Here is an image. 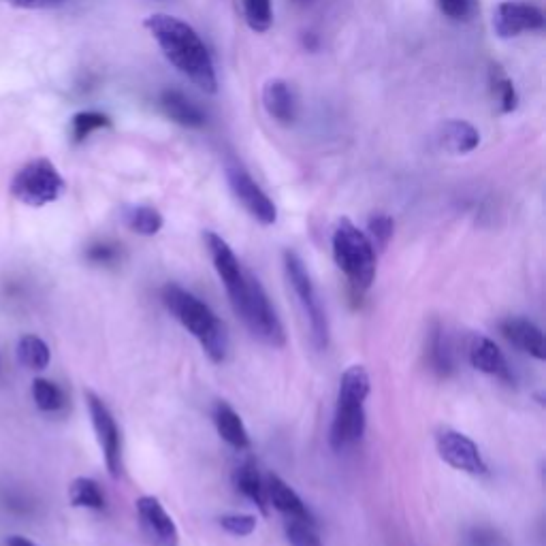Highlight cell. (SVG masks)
Here are the masks:
<instances>
[{
  "label": "cell",
  "mask_w": 546,
  "mask_h": 546,
  "mask_svg": "<svg viewBox=\"0 0 546 546\" xmlns=\"http://www.w3.org/2000/svg\"><path fill=\"white\" fill-rule=\"evenodd\" d=\"M143 26L163 50L165 58L188 82L195 84L205 94L218 92L214 58L195 28L169 13H154L146 18Z\"/></svg>",
  "instance_id": "obj_1"
},
{
  "label": "cell",
  "mask_w": 546,
  "mask_h": 546,
  "mask_svg": "<svg viewBox=\"0 0 546 546\" xmlns=\"http://www.w3.org/2000/svg\"><path fill=\"white\" fill-rule=\"evenodd\" d=\"M163 303L178 323L197 337L205 355L214 363H222L229 352V335L222 320L199 297L184 291L178 284L163 288Z\"/></svg>",
  "instance_id": "obj_2"
},
{
  "label": "cell",
  "mask_w": 546,
  "mask_h": 546,
  "mask_svg": "<svg viewBox=\"0 0 546 546\" xmlns=\"http://www.w3.org/2000/svg\"><path fill=\"white\" fill-rule=\"evenodd\" d=\"M369 389H372V384H369V374L363 365H350L342 374L329 436L333 451H344L363 438L367 425L365 399Z\"/></svg>",
  "instance_id": "obj_3"
},
{
  "label": "cell",
  "mask_w": 546,
  "mask_h": 546,
  "mask_svg": "<svg viewBox=\"0 0 546 546\" xmlns=\"http://www.w3.org/2000/svg\"><path fill=\"white\" fill-rule=\"evenodd\" d=\"M235 314L244 320L254 337L267 346L282 348L286 344V333L280 323L276 310L271 308V301L265 293L263 284L256 280L252 273L246 271L244 282L229 293Z\"/></svg>",
  "instance_id": "obj_4"
},
{
  "label": "cell",
  "mask_w": 546,
  "mask_h": 546,
  "mask_svg": "<svg viewBox=\"0 0 546 546\" xmlns=\"http://www.w3.org/2000/svg\"><path fill=\"white\" fill-rule=\"evenodd\" d=\"M331 244L335 265L355 286V291H367L376 278V248L369 237L348 218H342L333 231Z\"/></svg>",
  "instance_id": "obj_5"
},
{
  "label": "cell",
  "mask_w": 546,
  "mask_h": 546,
  "mask_svg": "<svg viewBox=\"0 0 546 546\" xmlns=\"http://www.w3.org/2000/svg\"><path fill=\"white\" fill-rule=\"evenodd\" d=\"M64 188L67 184L52 160L35 158L13 175L11 195L24 205L43 207L58 201Z\"/></svg>",
  "instance_id": "obj_6"
},
{
  "label": "cell",
  "mask_w": 546,
  "mask_h": 546,
  "mask_svg": "<svg viewBox=\"0 0 546 546\" xmlns=\"http://www.w3.org/2000/svg\"><path fill=\"white\" fill-rule=\"evenodd\" d=\"M284 269H286V278L291 282L295 295L299 297L301 308L310 320V329H312V337L316 348H327L329 344V323L323 305L318 301L316 288L312 284V278L308 269H305L301 256L293 250L284 252Z\"/></svg>",
  "instance_id": "obj_7"
},
{
  "label": "cell",
  "mask_w": 546,
  "mask_h": 546,
  "mask_svg": "<svg viewBox=\"0 0 546 546\" xmlns=\"http://www.w3.org/2000/svg\"><path fill=\"white\" fill-rule=\"evenodd\" d=\"M86 404H88L96 440H99L101 444L107 470L111 476L118 478L122 472V438H120V429L116 425L114 414H111V410L105 406V401L99 395H94L92 391L86 393Z\"/></svg>",
  "instance_id": "obj_8"
},
{
  "label": "cell",
  "mask_w": 546,
  "mask_h": 546,
  "mask_svg": "<svg viewBox=\"0 0 546 546\" xmlns=\"http://www.w3.org/2000/svg\"><path fill=\"white\" fill-rule=\"evenodd\" d=\"M227 182L235 199L242 203L244 210L256 220L271 227L278 220V207L269 199L267 192L252 180V175L242 167L227 169Z\"/></svg>",
  "instance_id": "obj_9"
},
{
  "label": "cell",
  "mask_w": 546,
  "mask_h": 546,
  "mask_svg": "<svg viewBox=\"0 0 546 546\" xmlns=\"http://www.w3.org/2000/svg\"><path fill=\"white\" fill-rule=\"evenodd\" d=\"M544 24L542 9L527 0H504L493 13L495 35L502 39H515L523 32H540Z\"/></svg>",
  "instance_id": "obj_10"
},
{
  "label": "cell",
  "mask_w": 546,
  "mask_h": 546,
  "mask_svg": "<svg viewBox=\"0 0 546 546\" xmlns=\"http://www.w3.org/2000/svg\"><path fill=\"white\" fill-rule=\"evenodd\" d=\"M436 446L440 459L451 465V468L474 476L487 472V463L483 455H480V448L465 433L455 429H442L436 438Z\"/></svg>",
  "instance_id": "obj_11"
},
{
  "label": "cell",
  "mask_w": 546,
  "mask_h": 546,
  "mask_svg": "<svg viewBox=\"0 0 546 546\" xmlns=\"http://www.w3.org/2000/svg\"><path fill=\"white\" fill-rule=\"evenodd\" d=\"M137 517L141 534L146 536L150 546H180L178 525L173 523L169 512L156 497L143 495L137 500Z\"/></svg>",
  "instance_id": "obj_12"
},
{
  "label": "cell",
  "mask_w": 546,
  "mask_h": 546,
  "mask_svg": "<svg viewBox=\"0 0 546 546\" xmlns=\"http://www.w3.org/2000/svg\"><path fill=\"white\" fill-rule=\"evenodd\" d=\"M203 239H205L207 252H210V256H212V263H214V267L218 271V276H220L224 288H227V293H233L235 288H239V284L244 282L246 269L242 267V263H239L235 252L231 250V246L224 242V239L218 233L205 231Z\"/></svg>",
  "instance_id": "obj_13"
},
{
  "label": "cell",
  "mask_w": 546,
  "mask_h": 546,
  "mask_svg": "<svg viewBox=\"0 0 546 546\" xmlns=\"http://www.w3.org/2000/svg\"><path fill=\"white\" fill-rule=\"evenodd\" d=\"M263 107L271 120L278 124H293L299 114L297 94L284 79H269L263 86Z\"/></svg>",
  "instance_id": "obj_14"
},
{
  "label": "cell",
  "mask_w": 546,
  "mask_h": 546,
  "mask_svg": "<svg viewBox=\"0 0 546 546\" xmlns=\"http://www.w3.org/2000/svg\"><path fill=\"white\" fill-rule=\"evenodd\" d=\"M502 335L510 344H515L525 355L534 357L538 361L546 359V344H544V333L540 327H536L532 320L525 318H508L500 325Z\"/></svg>",
  "instance_id": "obj_15"
},
{
  "label": "cell",
  "mask_w": 546,
  "mask_h": 546,
  "mask_svg": "<svg viewBox=\"0 0 546 546\" xmlns=\"http://www.w3.org/2000/svg\"><path fill=\"white\" fill-rule=\"evenodd\" d=\"M160 109H163V114L184 128H203L205 126V114L203 109L188 99V96L180 90H163L160 92L158 99Z\"/></svg>",
  "instance_id": "obj_16"
},
{
  "label": "cell",
  "mask_w": 546,
  "mask_h": 546,
  "mask_svg": "<svg viewBox=\"0 0 546 546\" xmlns=\"http://www.w3.org/2000/svg\"><path fill=\"white\" fill-rule=\"evenodd\" d=\"M265 493L269 504L280 510L282 515H286V519H301V521H310L314 523L310 510L305 508L303 500L297 495V491L293 487H288L284 480L276 474L267 476V485H265Z\"/></svg>",
  "instance_id": "obj_17"
},
{
  "label": "cell",
  "mask_w": 546,
  "mask_h": 546,
  "mask_svg": "<svg viewBox=\"0 0 546 546\" xmlns=\"http://www.w3.org/2000/svg\"><path fill=\"white\" fill-rule=\"evenodd\" d=\"M470 363L474 369L495 378L502 380H512L508 361L504 357V352L497 348V344L489 337H474L470 344Z\"/></svg>",
  "instance_id": "obj_18"
},
{
  "label": "cell",
  "mask_w": 546,
  "mask_h": 546,
  "mask_svg": "<svg viewBox=\"0 0 546 546\" xmlns=\"http://www.w3.org/2000/svg\"><path fill=\"white\" fill-rule=\"evenodd\" d=\"M214 425L218 429V436L233 446L235 451H248L250 448V436L248 429L239 416L227 401H218L214 406Z\"/></svg>",
  "instance_id": "obj_19"
},
{
  "label": "cell",
  "mask_w": 546,
  "mask_h": 546,
  "mask_svg": "<svg viewBox=\"0 0 546 546\" xmlns=\"http://www.w3.org/2000/svg\"><path fill=\"white\" fill-rule=\"evenodd\" d=\"M440 146L453 154H470L480 146V133L465 120H448L440 126Z\"/></svg>",
  "instance_id": "obj_20"
},
{
  "label": "cell",
  "mask_w": 546,
  "mask_h": 546,
  "mask_svg": "<svg viewBox=\"0 0 546 546\" xmlns=\"http://www.w3.org/2000/svg\"><path fill=\"white\" fill-rule=\"evenodd\" d=\"M233 483L239 493H244L248 500L263 512V515H267V493H265V485L259 472H256L254 461H246L239 465V468L235 470Z\"/></svg>",
  "instance_id": "obj_21"
},
{
  "label": "cell",
  "mask_w": 546,
  "mask_h": 546,
  "mask_svg": "<svg viewBox=\"0 0 546 546\" xmlns=\"http://www.w3.org/2000/svg\"><path fill=\"white\" fill-rule=\"evenodd\" d=\"M124 222H126V227L131 229L133 233L143 235V237L156 235L160 229H163V224H165L163 214H160L156 207H152V205L128 207L126 214H124Z\"/></svg>",
  "instance_id": "obj_22"
},
{
  "label": "cell",
  "mask_w": 546,
  "mask_h": 546,
  "mask_svg": "<svg viewBox=\"0 0 546 546\" xmlns=\"http://www.w3.org/2000/svg\"><path fill=\"white\" fill-rule=\"evenodd\" d=\"M489 84H491L493 101L497 103V107H500L502 114H512L519 105V96H517L515 84H512V79L504 73L502 67L491 69Z\"/></svg>",
  "instance_id": "obj_23"
},
{
  "label": "cell",
  "mask_w": 546,
  "mask_h": 546,
  "mask_svg": "<svg viewBox=\"0 0 546 546\" xmlns=\"http://www.w3.org/2000/svg\"><path fill=\"white\" fill-rule=\"evenodd\" d=\"M69 500L77 508H90V510H103L105 508V495L101 487L94 483L92 478H75L69 487Z\"/></svg>",
  "instance_id": "obj_24"
},
{
  "label": "cell",
  "mask_w": 546,
  "mask_h": 546,
  "mask_svg": "<svg viewBox=\"0 0 546 546\" xmlns=\"http://www.w3.org/2000/svg\"><path fill=\"white\" fill-rule=\"evenodd\" d=\"M52 352L41 337L37 335H24L18 344V361L28 369H45L50 365Z\"/></svg>",
  "instance_id": "obj_25"
},
{
  "label": "cell",
  "mask_w": 546,
  "mask_h": 546,
  "mask_svg": "<svg viewBox=\"0 0 546 546\" xmlns=\"http://www.w3.org/2000/svg\"><path fill=\"white\" fill-rule=\"evenodd\" d=\"M111 120L101 114V111H79L71 120V135L75 143H82L92 133L101 131V128H109Z\"/></svg>",
  "instance_id": "obj_26"
},
{
  "label": "cell",
  "mask_w": 546,
  "mask_h": 546,
  "mask_svg": "<svg viewBox=\"0 0 546 546\" xmlns=\"http://www.w3.org/2000/svg\"><path fill=\"white\" fill-rule=\"evenodd\" d=\"M429 361L433 365V369L440 376H448L453 372V357L451 350H448V342L444 337L442 327L436 325V329L431 331V340H429Z\"/></svg>",
  "instance_id": "obj_27"
},
{
  "label": "cell",
  "mask_w": 546,
  "mask_h": 546,
  "mask_svg": "<svg viewBox=\"0 0 546 546\" xmlns=\"http://www.w3.org/2000/svg\"><path fill=\"white\" fill-rule=\"evenodd\" d=\"M244 20L254 32H267L273 24L271 0H242Z\"/></svg>",
  "instance_id": "obj_28"
},
{
  "label": "cell",
  "mask_w": 546,
  "mask_h": 546,
  "mask_svg": "<svg viewBox=\"0 0 546 546\" xmlns=\"http://www.w3.org/2000/svg\"><path fill=\"white\" fill-rule=\"evenodd\" d=\"M32 399H35L37 408L43 412H56L64 406L62 391L52 380H45V378H37L35 382H32Z\"/></svg>",
  "instance_id": "obj_29"
},
{
  "label": "cell",
  "mask_w": 546,
  "mask_h": 546,
  "mask_svg": "<svg viewBox=\"0 0 546 546\" xmlns=\"http://www.w3.org/2000/svg\"><path fill=\"white\" fill-rule=\"evenodd\" d=\"M284 532L291 546H323V542H320L316 534V523L301 521V519H286Z\"/></svg>",
  "instance_id": "obj_30"
},
{
  "label": "cell",
  "mask_w": 546,
  "mask_h": 546,
  "mask_svg": "<svg viewBox=\"0 0 546 546\" xmlns=\"http://www.w3.org/2000/svg\"><path fill=\"white\" fill-rule=\"evenodd\" d=\"M367 231H369V233H365V235L369 237V242H372V246L384 250V248L389 246L391 237H393L395 222H393V218L387 216V214H376V216L369 218V222H367Z\"/></svg>",
  "instance_id": "obj_31"
},
{
  "label": "cell",
  "mask_w": 546,
  "mask_h": 546,
  "mask_svg": "<svg viewBox=\"0 0 546 546\" xmlns=\"http://www.w3.org/2000/svg\"><path fill=\"white\" fill-rule=\"evenodd\" d=\"M436 5L444 18L453 22H468L474 18L478 0H436Z\"/></svg>",
  "instance_id": "obj_32"
},
{
  "label": "cell",
  "mask_w": 546,
  "mask_h": 546,
  "mask_svg": "<svg viewBox=\"0 0 546 546\" xmlns=\"http://www.w3.org/2000/svg\"><path fill=\"white\" fill-rule=\"evenodd\" d=\"M220 527L224 532H229L233 536H250L256 529V517L252 515H224L220 517Z\"/></svg>",
  "instance_id": "obj_33"
},
{
  "label": "cell",
  "mask_w": 546,
  "mask_h": 546,
  "mask_svg": "<svg viewBox=\"0 0 546 546\" xmlns=\"http://www.w3.org/2000/svg\"><path fill=\"white\" fill-rule=\"evenodd\" d=\"M118 256H120L118 246L107 244V242H96V244H92L86 250V259L90 263H96V265H111V263H116Z\"/></svg>",
  "instance_id": "obj_34"
},
{
  "label": "cell",
  "mask_w": 546,
  "mask_h": 546,
  "mask_svg": "<svg viewBox=\"0 0 546 546\" xmlns=\"http://www.w3.org/2000/svg\"><path fill=\"white\" fill-rule=\"evenodd\" d=\"M468 546H504V540L489 527H474L468 536Z\"/></svg>",
  "instance_id": "obj_35"
},
{
  "label": "cell",
  "mask_w": 546,
  "mask_h": 546,
  "mask_svg": "<svg viewBox=\"0 0 546 546\" xmlns=\"http://www.w3.org/2000/svg\"><path fill=\"white\" fill-rule=\"evenodd\" d=\"M5 3L20 9H52L67 3V0H5Z\"/></svg>",
  "instance_id": "obj_36"
},
{
  "label": "cell",
  "mask_w": 546,
  "mask_h": 546,
  "mask_svg": "<svg viewBox=\"0 0 546 546\" xmlns=\"http://www.w3.org/2000/svg\"><path fill=\"white\" fill-rule=\"evenodd\" d=\"M7 546H37L35 542H30V540H26V538H22V536H11L9 540H7Z\"/></svg>",
  "instance_id": "obj_37"
},
{
  "label": "cell",
  "mask_w": 546,
  "mask_h": 546,
  "mask_svg": "<svg viewBox=\"0 0 546 546\" xmlns=\"http://www.w3.org/2000/svg\"><path fill=\"white\" fill-rule=\"evenodd\" d=\"M297 3H310V0H297Z\"/></svg>",
  "instance_id": "obj_38"
}]
</instances>
